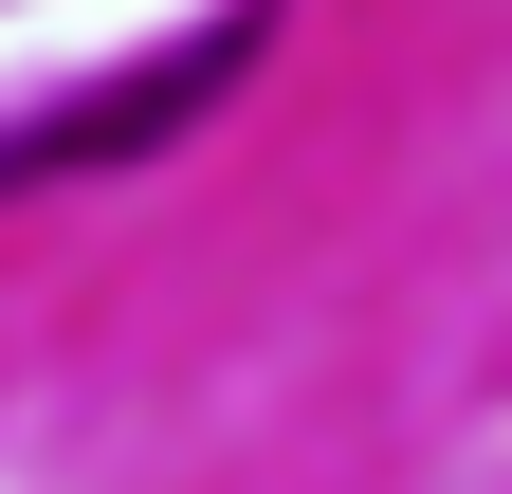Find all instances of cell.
I'll list each match as a JSON object with an SVG mask.
<instances>
[{
    "instance_id": "1",
    "label": "cell",
    "mask_w": 512,
    "mask_h": 494,
    "mask_svg": "<svg viewBox=\"0 0 512 494\" xmlns=\"http://www.w3.org/2000/svg\"><path fill=\"white\" fill-rule=\"evenodd\" d=\"M256 37H275V19L238 0V19L165 37L147 74H110V92H74V110H37V129H0V183H74V165H147V147H183V129H202V110L256 74Z\"/></svg>"
}]
</instances>
